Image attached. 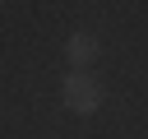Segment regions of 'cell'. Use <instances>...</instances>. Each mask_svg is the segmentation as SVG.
Returning a JSON list of instances; mask_svg holds the SVG:
<instances>
[{
	"instance_id": "cell-1",
	"label": "cell",
	"mask_w": 148,
	"mask_h": 139,
	"mask_svg": "<svg viewBox=\"0 0 148 139\" xmlns=\"http://www.w3.org/2000/svg\"><path fill=\"white\" fill-rule=\"evenodd\" d=\"M65 102H69L74 111H92V107H97V83H92V79H69V83H65Z\"/></svg>"
},
{
	"instance_id": "cell-2",
	"label": "cell",
	"mask_w": 148,
	"mask_h": 139,
	"mask_svg": "<svg viewBox=\"0 0 148 139\" xmlns=\"http://www.w3.org/2000/svg\"><path fill=\"white\" fill-rule=\"evenodd\" d=\"M92 51H97V37L92 32H74L69 37V60H92Z\"/></svg>"
}]
</instances>
